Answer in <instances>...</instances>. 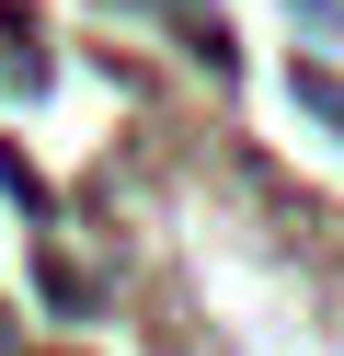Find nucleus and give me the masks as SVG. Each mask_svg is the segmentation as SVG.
<instances>
[{
	"instance_id": "1",
	"label": "nucleus",
	"mask_w": 344,
	"mask_h": 356,
	"mask_svg": "<svg viewBox=\"0 0 344 356\" xmlns=\"http://www.w3.org/2000/svg\"><path fill=\"white\" fill-rule=\"evenodd\" d=\"M138 12H183V0H138Z\"/></svg>"
}]
</instances>
